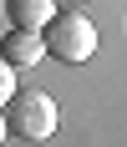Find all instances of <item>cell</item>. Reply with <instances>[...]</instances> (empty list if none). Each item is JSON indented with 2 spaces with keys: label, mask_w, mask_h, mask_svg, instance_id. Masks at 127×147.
<instances>
[{
  "label": "cell",
  "mask_w": 127,
  "mask_h": 147,
  "mask_svg": "<svg viewBox=\"0 0 127 147\" xmlns=\"http://www.w3.org/2000/svg\"><path fill=\"white\" fill-rule=\"evenodd\" d=\"M0 112H5V132L20 137V142H46L56 132V102L36 86H15Z\"/></svg>",
  "instance_id": "6da1fadb"
},
{
  "label": "cell",
  "mask_w": 127,
  "mask_h": 147,
  "mask_svg": "<svg viewBox=\"0 0 127 147\" xmlns=\"http://www.w3.org/2000/svg\"><path fill=\"white\" fill-rule=\"evenodd\" d=\"M41 46H46V56L66 61V66H81V61L97 51V26H92L81 10H56L41 26Z\"/></svg>",
  "instance_id": "7a4b0ae2"
},
{
  "label": "cell",
  "mask_w": 127,
  "mask_h": 147,
  "mask_svg": "<svg viewBox=\"0 0 127 147\" xmlns=\"http://www.w3.org/2000/svg\"><path fill=\"white\" fill-rule=\"evenodd\" d=\"M41 56H46L41 30H5V41H0V61H5L10 71H26V66H36Z\"/></svg>",
  "instance_id": "3957f363"
},
{
  "label": "cell",
  "mask_w": 127,
  "mask_h": 147,
  "mask_svg": "<svg viewBox=\"0 0 127 147\" xmlns=\"http://www.w3.org/2000/svg\"><path fill=\"white\" fill-rule=\"evenodd\" d=\"M51 15H56V0H5L10 30H41Z\"/></svg>",
  "instance_id": "277c9868"
},
{
  "label": "cell",
  "mask_w": 127,
  "mask_h": 147,
  "mask_svg": "<svg viewBox=\"0 0 127 147\" xmlns=\"http://www.w3.org/2000/svg\"><path fill=\"white\" fill-rule=\"evenodd\" d=\"M15 86H20V81H15V71L5 66V61H0V107L10 102V91H15Z\"/></svg>",
  "instance_id": "5b68a950"
},
{
  "label": "cell",
  "mask_w": 127,
  "mask_h": 147,
  "mask_svg": "<svg viewBox=\"0 0 127 147\" xmlns=\"http://www.w3.org/2000/svg\"><path fill=\"white\" fill-rule=\"evenodd\" d=\"M5 137H10V132H5V112H0V142H5Z\"/></svg>",
  "instance_id": "8992f818"
},
{
  "label": "cell",
  "mask_w": 127,
  "mask_h": 147,
  "mask_svg": "<svg viewBox=\"0 0 127 147\" xmlns=\"http://www.w3.org/2000/svg\"><path fill=\"white\" fill-rule=\"evenodd\" d=\"M56 5H66V10H76V5H81V0H56Z\"/></svg>",
  "instance_id": "52a82bcc"
}]
</instances>
